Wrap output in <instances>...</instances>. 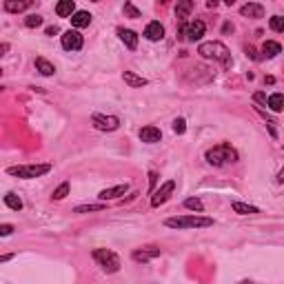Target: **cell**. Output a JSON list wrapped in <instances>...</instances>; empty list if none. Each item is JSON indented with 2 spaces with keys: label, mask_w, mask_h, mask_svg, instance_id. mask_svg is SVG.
Masks as SVG:
<instances>
[{
  "label": "cell",
  "mask_w": 284,
  "mask_h": 284,
  "mask_svg": "<svg viewBox=\"0 0 284 284\" xmlns=\"http://www.w3.org/2000/svg\"><path fill=\"white\" fill-rule=\"evenodd\" d=\"M164 226L169 229H207V226H213V218L207 216H178V218H167L164 220Z\"/></svg>",
  "instance_id": "6da1fadb"
},
{
  "label": "cell",
  "mask_w": 284,
  "mask_h": 284,
  "mask_svg": "<svg viewBox=\"0 0 284 284\" xmlns=\"http://www.w3.org/2000/svg\"><path fill=\"white\" fill-rule=\"evenodd\" d=\"M204 158H207V162L213 164V167H222V164H226V162H236L238 151L233 149L229 142H220V145H216L213 149H209L207 153H204Z\"/></svg>",
  "instance_id": "7a4b0ae2"
},
{
  "label": "cell",
  "mask_w": 284,
  "mask_h": 284,
  "mask_svg": "<svg viewBox=\"0 0 284 284\" xmlns=\"http://www.w3.org/2000/svg\"><path fill=\"white\" fill-rule=\"evenodd\" d=\"M197 53H200L202 58L220 60L224 67H231V51H229L222 43H202L197 47Z\"/></svg>",
  "instance_id": "3957f363"
},
{
  "label": "cell",
  "mask_w": 284,
  "mask_h": 284,
  "mask_svg": "<svg viewBox=\"0 0 284 284\" xmlns=\"http://www.w3.org/2000/svg\"><path fill=\"white\" fill-rule=\"evenodd\" d=\"M49 171H51V164H18V167L7 169L9 175H16V178H22V180L40 178V175L49 174Z\"/></svg>",
  "instance_id": "277c9868"
},
{
  "label": "cell",
  "mask_w": 284,
  "mask_h": 284,
  "mask_svg": "<svg viewBox=\"0 0 284 284\" xmlns=\"http://www.w3.org/2000/svg\"><path fill=\"white\" fill-rule=\"evenodd\" d=\"M93 260L98 262V266H102L105 273H118L122 266L118 253H113L111 249H93Z\"/></svg>",
  "instance_id": "5b68a950"
},
{
  "label": "cell",
  "mask_w": 284,
  "mask_h": 284,
  "mask_svg": "<svg viewBox=\"0 0 284 284\" xmlns=\"http://www.w3.org/2000/svg\"><path fill=\"white\" fill-rule=\"evenodd\" d=\"M204 31H207V24H204L202 20H191L189 24H182V27H180V36H182L184 40H189V43L200 40L204 36Z\"/></svg>",
  "instance_id": "8992f818"
},
{
  "label": "cell",
  "mask_w": 284,
  "mask_h": 284,
  "mask_svg": "<svg viewBox=\"0 0 284 284\" xmlns=\"http://www.w3.org/2000/svg\"><path fill=\"white\" fill-rule=\"evenodd\" d=\"M60 43H63V47L67 51H80L82 44H85V38H82V34L78 29H69L60 36Z\"/></svg>",
  "instance_id": "52a82bcc"
},
{
  "label": "cell",
  "mask_w": 284,
  "mask_h": 284,
  "mask_svg": "<svg viewBox=\"0 0 284 284\" xmlns=\"http://www.w3.org/2000/svg\"><path fill=\"white\" fill-rule=\"evenodd\" d=\"M174 189H175V180H167V182L162 184V187L158 189V191L151 196V207L153 209H158V207H162L164 202H167L169 197H171V193H174Z\"/></svg>",
  "instance_id": "ba28073f"
},
{
  "label": "cell",
  "mask_w": 284,
  "mask_h": 284,
  "mask_svg": "<svg viewBox=\"0 0 284 284\" xmlns=\"http://www.w3.org/2000/svg\"><path fill=\"white\" fill-rule=\"evenodd\" d=\"M91 122L98 131H116L120 127V118L116 116H102V113H93Z\"/></svg>",
  "instance_id": "9c48e42d"
},
{
  "label": "cell",
  "mask_w": 284,
  "mask_h": 284,
  "mask_svg": "<svg viewBox=\"0 0 284 284\" xmlns=\"http://www.w3.org/2000/svg\"><path fill=\"white\" fill-rule=\"evenodd\" d=\"M160 253L162 251L158 249V246H142V249H135L133 253H131V258H133V262H151L155 260V258H160Z\"/></svg>",
  "instance_id": "30bf717a"
},
{
  "label": "cell",
  "mask_w": 284,
  "mask_h": 284,
  "mask_svg": "<svg viewBox=\"0 0 284 284\" xmlns=\"http://www.w3.org/2000/svg\"><path fill=\"white\" fill-rule=\"evenodd\" d=\"M138 135H140L142 142H147V145H155V142H160V138H162V131H160L158 127H153V125H147V127L140 129Z\"/></svg>",
  "instance_id": "8fae6325"
},
{
  "label": "cell",
  "mask_w": 284,
  "mask_h": 284,
  "mask_svg": "<svg viewBox=\"0 0 284 284\" xmlns=\"http://www.w3.org/2000/svg\"><path fill=\"white\" fill-rule=\"evenodd\" d=\"M145 38L151 40V43H158V40L164 38V27L158 22V20H153V22L147 24V29H145Z\"/></svg>",
  "instance_id": "7c38bea8"
},
{
  "label": "cell",
  "mask_w": 284,
  "mask_h": 284,
  "mask_svg": "<svg viewBox=\"0 0 284 284\" xmlns=\"http://www.w3.org/2000/svg\"><path fill=\"white\" fill-rule=\"evenodd\" d=\"M127 184H118V187H111V189H102L100 193H98V197H100L102 202H107V200H116V197L125 196L127 193Z\"/></svg>",
  "instance_id": "4fadbf2b"
},
{
  "label": "cell",
  "mask_w": 284,
  "mask_h": 284,
  "mask_svg": "<svg viewBox=\"0 0 284 284\" xmlns=\"http://www.w3.org/2000/svg\"><path fill=\"white\" fill-rule=\"evenodd\" d=\"M240 14L246 16V18H262L264 16V7L260 2H246V5L240 7Z\"/></svg>",
  "instance_id": "5bb4252c"
},
{
  "label": "cell",
  "mask_w": 284,
  "mask_h": 284,
  "mask_svg": "<svg viewBox=\"0 0 284 284\" xmlns=\"http://www.w3.org/2000/svg\"><path fill=\"white\" fill-rule=\"evenodd\" d=\"M118 36H120V40L127 44L129 51H135V49H138V34H135V31L122 29V27H120V29H118Z\"/></svg>",
  "instance_id": "9a60e30c"
},
{
  "label": "cell",
  "mask_w": 284,
  "mask_h": 284,
  "mask_svg": "<svg viewBox=\"0 0 284 284\" xmlns=\"http://www.w3.org/2000/svg\"><path fill=\"white\" fill-rule=\"evenodd\" d=\"M56 14H58L60 18H71V16L76 14V2H73V0H60L58 5H56Z\"/></svg>",
  "instance_id": "2e32d148"
},
{
  "label": "cell",
  "mask_w": 284,
  "mask_h": 284,
  "mask_svg": "<svg viewBox=\"0 0 284 284\" xmlns=\"http://www.w3.org/2000/svg\"><path fill=\"white\" fill-rule=\"evenodd\" d=\"M69 20H71V24L76 29H85V27L91 24V14H89V11H76Z\"/></svg>",
  "instance_id": "e0dca14e"
},
{
  "label": "cell",
  "mask_w": 284,
  "mask_h": 284,
  "mask_svg": "<svg viewBox=\"0 0 284 284\" xmlns=\"http://www.w3.org/2000/svg\"><path fill=\"white\" fill-rule=\"evenodd\" d=\"M5 11H9V14H20V11H24V9H29L31 7V0H5Z\"/></svg>",
  "instance_id": "ac0fdd59"
},
{
  "label": "cell",
  "mask_w": 284,
  "mask_h": 284,
  "mask_svg": "<svg viewBox=\"0 0 284 284\" xmlns=\"http://www.w3.org/2000/svg\"><path fill=\"white\" fill-rule=\"evenodd\" d=\"M122 80H125L127 85H129V87H133V89L145 87V85H149V80H147V78L135 76L133 71H122Z\"/></svg>",
  "instance_id": "d6986e66"
},
{
  "label": "cell",
  "mask_w": 284,
  "mask_h": 284,
  "mask_svg": "<svg viewBox=\"0 0 284 284\" xmlns=\"http://www.w3.org/2000/svg\"><path fill=\"white\" fill-rule=\"evenodd\" d=\"M262 53H264V58H275L278 53H282V44L275 43V40H266L262 44Z\"/></svg>",
  "instance_id": "ffe728a7"
},
{
  "label": "cell",
  "mask_w": 284,
  "mask_h": 284,
  "mask_svg": "<svg viewBox=\"0 0 284 284\" xmlns=\"http://www.w3.org/2000/svg\"><path fill=\"white\" fill-rule=\"evenodd\" d=\"M231 207H233V211L240 213V216H258V213H260V209H258V207L246 204V202H233Z\"/></svg>",
  "instance_id": "44dd1931"
},
{
  "label": "cell",
  "mask_w": 284,
  "mask_h": 284,
  "mask_svg": "<svg viewBox=\"0 0 284 284\" xmlns=\"http://www.w3.org/2000/svg\"><path fill=\"white\" fill-rule=\"evenodd\" d=\"M193 11V2L191 0H180L178 5H175V16H178L180 20L189 18V14Z\"/></svg>",
  "instance_id": "7402d4cb"
},
{
  "label": "cell",
  "mask_w": 284,
  "mask_h": 284,
  "mask_svg": "<svg viewBox=\"0 0 284 284\" xmlns=\"http://www.w3.org/2000/svg\"><path fill=\"white\" fill-rule=\"evenodd\" d=\"M269 109L275 111V113H280V111H284V96L282 93H273V96H269Z\"/></svg>",
  "instance_id": "603a6c76"
},
{
  "label": "cell",
  "mask_w": 284,
  "mask_h": 284,
  "mask_svg": "<svg viewBox=\"0 0 284 284\" xmlns=\"http://www.w3.org/2000/svg\"><path fill=\"white\" fill-rule=\"evenodd\" d=\"M36 69H38L40 73H43V76H53V71H56V67H53L51 63H49V60H44V58H36Z\"/></svg>",
  "instance_id": "cb8c5ba5"
},
{
  "label": "cell",
  "mask_w": 284,
  "mask_h": 284,
  "mask_svg": "<svg viewBox=\"0 0 284 284\" xmlns=\"http://www.w3.org/2000/svg\"><path fill=\"white\" fill-rule=\"evenodd\" d=\"M107 204H80V207L73 209V213H78V216H82V213H96V211H105Z\"/></svg>",
  "instance_id": "d4e9b609"
},
{
  "label": "cell",
  "mask_w": 284,
  "mask_h": 284,
  "mask_svg": "<svg viewBox=\"0 0 284 284\" xmlns=\"http://www.w3.org/2000/svg\"><path fill=\"white\" fill-rule=\"evenodd\" d=\"M5 204H7L9 209H14V211H20V209H22V200H20V197L16 196L14 191H9V193L5 196Z\"/></svg>",
  "instance_id": "484cf974"
},
{
  "label": "cell",
  "mask_w": 284,
  "mask_h": 284,
  "mask_svg": "<svg viewBox=\"0 0 284 284\" xmlns=\"http://www.w3.org/2000/svg\"><path fill=\"white\" fill-rule=\"evenodd\" d=\"M184 207L191 209V211H196V213H202L204 211L202 200H197V197H187V200H184Z\"/></svg>",
  "instance_id": "4316f807"
},
{
  "label": "cell",
  "mask_w": 284,
  "mask_h": 284,
  "mask_svg": "<svg viewBox=\"0 0 284 284\" xmlns=\"http://www.w3.org/2000/svg\"><path fill=\"white\" fill-rule=\"evenodd\" d=\"M269 27L273 31H278V34H284V16H271Z\"/></svg>",
  "instance_id": "83f0119b"
},
{
  "label": "cell",
  "mask_w": 284,
  "mask_h": 284,
  "mask_svg": "<svg viewBox=\"0 0 284 284\" xmlns=\"http://www.w3.org/2000/svg\"><path fill=\"white\" fill-rule=\"evenodd\" d=\"M122 11H125V16H127V18H140V16H142V14H140V9L133 5V2H125Z\"/></svg>",
  "instance_id": "f1b7e54d"
},
{
  "label": "cell",
  "mask_w": 284,
  "mask_h": 284,
  "mask_svg": "<svg viewBox=\"0 0 284 284\" xmlns=\"http://www.w3.org/2000/svg\"><path fill=\"white\" fill-rule=\"evenodd\" d=\"M24 24H27L29 29H36V27H40V24H43V16H38V14H29L27 18H24Z\"/></svg>",
  "instance_id": "f546056e"
},
{
  "label": "cell",
  "mask_w": 284,
  "mask_h": 284,
  "mask_svg": "<svg viewBox=\"0 0 284 284\" xmlns=\"http://www.w3.org/2000/svg\"><path fill=\"white\" fill-rule=\"evenodd\" d=\"M67 196H69V182H63L56 191H53L51 197H53V200H63V197H67Z\"/></svg>",
  "instance_id": "4dcf8cb0"
},
{
  "label": "cell",
  "mask_w": 284,
  "mask_h": 284,
  "mask_svg": "<svg viewBox=\"0 0 284 284\" xmlns=\"http://www.w3.org/2000/svg\"><path fill=\"white\" fill-rule=\"evenodd\" d=\"M174 131H175V133H180V135L187 131V122H184V118H175V120H174Z\"/></svg>",
  "instance_id": "1f68e13d"
},
{
  "label": "cell",
  "mask_w": 284,
  "mask_h": 284,
  "mask_svg": "<svg viewBox=\"0 0 284 284\" xmlns=\"http://www.w3.org/2000/svg\"><path fill=\"white\" fill-rule=\"evenodd\" d=\"M155 184H158V174H155V171H149V193H153Z\"/></svg>",
  "instance_id": "d6a6232c"
},
{
  "label": "cell",
  "mask_w": 284,
  "mask_h": 284,
  "mask_svg": "<svg viewBox=\"0 0 284 284\" xmlns=\"http://www.w3.org/2000/svg\"><path fill=\"white\" fill-rule=\"evenodd\" d=\"M11 233H14V226H11V224H0V236H2V238L11 236Z\"/></svg>",
  "instance_id": "836d02e7"
},
{
  "label": "cell",
  "mask_w": 284,
  "mask_h": 284,
  "mask_svg": "<svg viewBox=\"0 0 284 284\" xmlns=\"http://www.w3.org/2000/svg\"><path fill=\"white\" fill-rule=\"evenodd\" d=\"M58 27H56V24H51V27H47V31H44V34H47V36H56V34H58Z\"/></svg>",
  "instance_id": "e575fe53"
},
{
  "label": "cell",
  "mask_w": 284,
  "mask_h": 284,
  "mask_svg": "<svg viewBox=\"0 0 284 284\" xmlns=\"http://www.w3.org/2000/svg\"><path fill=\"white\" fill-rule=\"evenodd\" d=\"M253 98H255V102H264V105H266V102H269V98H266L264 93H255Z\"/></svg>",
  "instance_id": "d590c367"
},
{
  "label": "cell",
  "mask_w": 284,
  "mask_h": 284,
  "mask_svg": "<svg viewBox=\"0 0 284 284\" xmlns=\"http://www.w3.org/2000/svg\"><path fill=\"white\" fill-rule=\"evenodd\" d=\"M222 31H224V34H229V31H233V24H231V22H226L224 27H222Z\"/></svg>",
  "instance_id": "8d00e7d4"
},
{
  "label": "cell",
  "mask_w": 284,
  "mask_h": 284,
  "mask_svg": "<svg viewBox=\"0 0 284 284\" xmlns=\"http://www.w3.org/2000/svg\"><path fill=\"white\" fill-rule=\"evenodd\" d=\"M278 182H284V167L280 169V174H278Z\"/></svg>",
  "instance_id": "74e56055"
},
{
  "label": "cell",
  "mask_w": 284,
  "mask_h": 284,
  "mask_svg": "<svg viewBox=\"0 0 284 284\" xmlns=\"http://www.w3.org/2000/svg\"><path fill=\"white\" fill-rule=\"evenodd\" d=\"M0 51H2V53H7V51H9V44H7V43H2V47H0Z\"/></svg>",
  "instance_id": "f35d334b"
},
{
  "label": "cell",
  "mask_w": 284,
  "mask_h": 284,
  "mask_svg": "<svg viewBox=\"0 0 284 284\" xmlns=\"http://www.w3.org/2000/svg\"><path fill=\"white\" fill-rule=\"evenodd\" d=\"M240 284H253V282H251V280H242Z\"/></svg>",
  "instance_id": "ab89813d"
}]
</instances>
